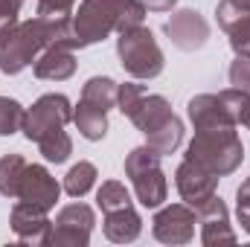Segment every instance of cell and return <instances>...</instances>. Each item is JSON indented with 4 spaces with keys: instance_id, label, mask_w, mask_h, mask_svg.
<instances>
[{
    "instance_id": "cell-1",
    "label": "cell",
    "mask_w": 250,
    "mask_h": 247,
    "mask_svg": "<svg viewBox=\"0 0 250 247\" xmlns=\"http://www.w3.org/2000/svg\"><path fill=\"white\" fill-rule=\"evenodd\" d=\"M146 12L140 0H82L79 12H73V44L82 50L105 41L111 32L140 26Z\"/></svg>"
},
{
    "instance_id": "cell-2",
    "label": "cell",
    "mask_w": 250,
    "mask_h": 247,
    "mask_svg": "<svg viewBox=\"0 0 250 247\" xmlns=\"http://www.w3.org/2000/svg\"><path fill=\"white\" fill-rule=\"evenodd\" d=\"M187 160L204 166L207 172L227 178L233 175L242 160H245V145L236 134L233 125H218V128H204L195 134V140L187 148Z\"/></svg>"
},
{
    "instance_id": "cell-3",
    "label": "cell",
    "mask_w": 250,
    "mask_h": 247,
    "mask_svg": "<svg viewBox=\"0 0 250 247\" xmlns=\"http://www.w3.org/2000/svg\"><path fill=\"white\" fill-rule=\"evenodd\" d=\"M117 56L123 70L131 79H140V82H148V79H157L163 73V50L157 47L151 29H146L143 23L140 26H131L120 32L117 38Z\"/></svg>"
},
{
    "instance_id": "cell-4",
    "label": "cell",
    "mask_w": 250,
    "mask_h": 247,
    "mask_svg": "<svg viewBox=\"0 0 250 247\" xmlns=\"http://www.w3.org/2000/svg\"><path fill=\"white\" fill-rule=\"evenodd\" d=\"M44 32L38 18L32 21H15L12 26H6L0 32V73L15 76L21 70H26L29 64H35V59L44 50Z\"/></svg>"
},
{
    "instance_id": "cell-5",
    "label": "cell",
    "mask_w": 250,
    "mask_h": 247,
    "mask_svg": "<svg viewBox=\"0 0 250 247\" xmlns=\"http://www.w3.org/2000/svg\"><path fill=\"white\" fill-rule=\"evenodd\" d=\"M125 175L131 178L134 195L146 209H157L166 201L169 184L160 169V154L151 145H140L125 157Z\"/></svg>"
},
{
    "instance_id": "cell-6",
    "label": "cell",
    "mask_w": 250,
    "mask_h": 247,
    "mask_svg": "<svg viewBox=\"0 0 250 247\" xmlns=\"http://www.w3.org/2000/svg\"><path fill=\"white\" fill-rule=\"evenodd\" d=\"M73 120V105L62 93H47L41 96L26 114H23V125L21 131L26 134V140L41 143L44 137H50L53 131H62L64 125Z\"/></svg>"
},
{
    "instance_id": "cell-7",
    "label": "cell",
    "mask_w": 250,
    "mask_h": 247,
    "mask_svg": "<svg viewBox=\"0 0 250 247\" xmlns=\"http://www.w3.org/2000/svg\"><path fill=\"white\" fill-rule=\"evenodd\" d=\"M195 224H198V212L189 204H169L154 215L151 233L163 245H189L195 239Z\"/></svg>"
},
{
    "instance_id": "cell-8",
    "label": "cell",
    "mask_w": 250,
    "mask_h": 247,
    "mask_svg": "<svg viewBox=\"0 0 250 247\" xmlns=\"http://www.w3.org/2000/svg\"><path fill=\"white\" fill-rule=\"evenodd\" d=\"M93 209L87 204H70L53 221V239L50 245L59 247H84L90 245V233H93Z\"/></svg>"
},
{
    "instance_id": "cell-9",
    "label": "cell",
    "mask_w": 250,
    "mask_h": 247,
    "mask_svg": "<svg viewBox=\"0 0 250 247\" xmlns=\"http://www.w3.org/2000/svg\"><path fill=\"white\" fill-rule=\"evenodd\" d=\"M163 32L169 35V41H172L178 50L195 53V50H201V47L207 44V38H209V23H207V18H204L201 12H195V9H181V12H175V15L163 23Z\"/></svg>"
},
{
    "instance_id": "cell-10",
    "label": "cell",
    "mask_w": 250,
    "mask_h": 247,
    "mask_svg": "<svg viewBox=\"0 0 250 247\" xmlns=\"http://www.w3.org/2000/svg\"><path fill=\"white\" fill-rule=\"evenodd\" d=\"M9 224H12L18 242H23V245H50V239H53V221L47 218V209L32 206L26 201H18L12 206Z\"/></svg>"
},
{
    "instance_id": "cell-11",
    "label": "cell",
    "mask_w": 250,
    "mask_h": 247,
    "mask_svg": "<svg viewBox=\"0 0 250 247\" xmlns=\"http://www.w3.org/2000/svg\"><path fill=\"white\" fill-rule=\"evenodd\" d=\"M175 186H178L184 204H189L192 209H198V206H204V204L215 195V189H218V175L207 172L204 166H198V163H192V160H184V163L178 166V172H175Z\"/></svg>"
},
{
    "instance_id": "cell-12",
    "label": "cell",
    "mask_w": 250,
    "mask_h": 247,
    "mask_svg": "<svg viewBox=\"0 0 250 247\" xmlns=\"http://www.w3.org/2000/svg\"><path fill=\"white\" fill-rule=\"evenodd\" d=\"M195 212H198V224H201V242L207 247L236 245L239 242V236H236V230L230 224V212H227V206H224V201L218 195H212Z\"/></svg>"
},
{
    "instance_id": "cell-13",
    "label": "cell",
    "mask_w": 250,
    "mask_h": 247,
    "mask_svg": "<svg viewBox=\"0 0 250 247\" xmlns=\"http://www.w3.org/2000/svg\"><path fill=\"white\" fill-rule=\"evenodd\" d=\"M62 195V186L59 181L44 169V166H26L23 172V181H21V192H18V201H26L32 206H41V209H53L56 201Z\"/></svg>"
},
{
    "instance_id": "cell-14",
    "label": "cell",
    "mask_w": 250,
    "mask_h": 247,
    "mask_svg": "<svg viewBox=\"0 0 250 247\" xmlns=\"http://www.w3.org/2000/svg\"><path fill=\"white\" fill-rule=\"evenodd\" d=\"M175 114H172V105L163 99V96H157V93H143V99L134 105V111L128 114V120L137 125L146 137L151 134V131H157V128H163V125L169 123Z\"/></svg>"
},
{
    "instance_id": "cell-15",
    "label": "cell",
    "mask_w": 250,
    "mask_h": 247,
    "mask_svg": "<svg viewBox=\"0 0 250 247\" xmlns=\"http://www.w3.org/2000/svg\"><path fill=\"white\" fill-rule=\"evenodd\" d=\"M76 73L73 47H44L35 59V76L44 82H64Z\"/></svg>"
},
{
    "instance_id": "cell-16",
    "label": "cell",
    "mask_w": 250,
    "mask_h": 247,
    "mask_svg": "<svg viewBox=\"0 0 250 247\" xmlns=\"http://www.w3.org/2000/svg\"><path fill=\"white\" fill-rule=\"evenodd\" d=\"M189 123L195 125V131H204V128H218V125H233L224 114V105L218 99V93H201V96H192L187 105ZM236 128V125H233Z\"/></svg>"
},
{
    "instance_id": "cell-17",
    "label": "cell",
    "mask_w": 250,
    "mask_h": 247,
    "mask_svg": "<svg viewBox=\"0 0 250 247\" xmlns=\"http://www.w3.org/2000/svg\"><path fill=\"white\" fill-rule=\"evenodd\" d=\"M143 230V221L137 215L134 206H123V209H114V212H105V236L117 245H131L137 242Z\"/></svg>"
},
{
    "instance_id": "cell-18",
    "label": "cell",
    "mask_w": 250,
    "mask_h": 247,
    "mask_svg": "<svg viewBox=\"0 0 250 247\" xmlns=\"http://www.w3.org/2000/svg\"><path fill=\"white\" fill-rule=\"evenodd\" d=\"M117 90H120V84L114 82V79H108V76H93V79H87L84 82V87H82V102H87V105H93V108H99V111H111V108H117Z\"/></svg>"
},
{
    "instance_id": "cell-19",
    "label": "cell",
    "mask_w": 250,
    "mask_h": 247,
    "mask_svg": "<svg viewBox=\"0 0 250 247\" xmlns=\"http://www.w3.org/2000/svg\"><path fill=\"white\" fill-rule=\"evenodd\" d=\"M73 123L79 128V134L84 140H90V143H96V140H102L108 134V114L87 105V102H79V108L73 111Z\"/></svg>"
},
{
    "instance_id": "cell-20",
    "label": "cell",
    "mask_w": 250,
    "mask_h": 247,
    "mask_svg": "<svg viewBox=\"0 0 250 247\" xmlns=\"http://www.w3.org/2000/svg\"><path fill=\"white\" fill-rule=\"evenodd\" d=\"M26 166L29 163L21 154H3L0 157V195L3 198L18 201V192H21V181H23Z\"/></svg>"
},
{
    "instance_id": "cell-21",
    "label": "cell",
    "mask_w": 250,
    "mask_h": 247,
    "mask_svg": "<svg viewBox=\"0 0 250 247\" xmlns=\"http://www.w3.org/2000/svg\"><path fill=\"white\" fill-rule=\"evenodd\" d=\"M181 143H184V123H181L178 117H172L163 128H157V131H151V134L146 137V145H151L160 157L175 154Z\"/></svg>"
},
{
    "instance_id": "cell-22",
    "label": "cell",
    "mask_w": 250,
    "mask_h": 247,
    "mask_svg": "<svg viewBox=\"0 0 250 247\" xmlns=\"http://www.w3.org/2000/svg\"><path fill=\"white\" fill-rule=\"evenodd\" d=\"M218 99L224 105L227 120L236 125V128H250V93L248 90L230 87V90H221Z\"/></svg>"
},
{
    "instance_id": "cell-23",
    "label": "cell",
    "mask_w": 250,
    "mask_h": 247,
    "mask_svg": "<svg viewBox=\"0 0 250 247\" xmlns=\"http://www.w3.org/2000/svg\"><path fill=\"white\" fill-rule=\"evenodd\" d=\"M93 184H96V166L87 163V160H79L64 178V192L70 198H84L93 189Z\"/></svg>"
},
{
    "instance_id": "cell-24",
    "label": "cell",
    "mask_w": 250,
    "mask_h": 247,
    "mask_svg": "<svg viewBox=\"0 0 250 247\" xmlns=\"http://www.w3.org/2000/svg\"><path fill=\"white\" fill-rule=\"evenodd\" d=\"M38 148H41V154H44L47 163H64L73 154V140H70V134L62 128V131H53L50 137H44L38 143Z\"/></svg>"
},
{
    "instance_id": "cell-25",
    "label": "cell",
    "mask_w": 250,
    "mask_h": 247,
    "mask_svg": "<svg viewBox=\"0 0 250 247\" xmlns=\"http://www.w3.org/2000/svg\"><path fill=\"white\" fill-rule=\"evenodd\" d=\"M96 204L102 212H114V209H123V206H131V195L120 181H105L96 192Z\"/></svg>"
},
{
    "instance_id": "cell-26",
    "label": "cell",
    "mask_w": 250,
    "mask_h": 247,
    "mask_svg": "<svg viewBox=\"0 0 250 247\" xmlns=\"http://www.w3.org/2000/svg\"><path fill=\"white\" fill-rule=\"evenodd\" d=\"M23 108L21 102L9 99V96H0V137H12L15 131H21L23 125Z\"/></svg>"
},
{
    "instance_id": "cell-27",
    "label": "cell",
    "mask_w": 250,
    "mask_h": 247,
    "mask_svg": "<svg viewBox=\"0 0 250 247\" xmlns=\"http://www.w3.org/2000/svg\"><path fill=\"white\" fill-rule=\"evenodd\" d=\"M227 35H230V47L236 56H250V18L239 21L233 29H227Z\"/></svg>"
},
{
    "instance_id": "cell-28",
    "label": "cell",
    "mask_w": 250,
    "mask_h": 247,
    "mask_svg": "<svg viewBox=\"0 0 250 247\" xmlns=\"http://www.w3.org/2000/svg\"><path fill=\"white\" fill-rule=\"evenodd\" d=\"M230 84L250 93V56H236V62L230 64Z\"/></svg>"
},
{
    "instance_id": "cell-29",
    "label": "cell",
    "mask_w": 250,
    "mask_h": 247,
    "mask_svg": "<svg viewBox=\"0 0 250 247\" xmlns=\"http://www.w3.org/2000/svg\"><path fill=\"white\" fill-rule=\"evenodd\" d=\"M236 212H239V224H242V230L250 233V178L239 186V192H236Z\"/></svg>"
},
{
    "instance_id": "cell-30",
    "label": "cell",
    "mask_w": 250,
    "mask_h": 247,
    "mask_svg": "<svg viewBox=\"0 0 250 247\" xmlns=\"http://www.w3.org/2000/svg\"><path fill=\"white\" fill-rule=\"evenodd\" d=\"M21 9H23V0H0V32L18 21Z\"/></svg>"
},
{
    "instance_id": "cell-31",
    "label": "cell",
    "mask_w": 250,
    "mask_h": 247,
    "mask_svg": "<svg viewBox=\"0 0 250 247\" xmlns=\"http://www.w3.org/2000/svg\"><path fill=\"white\" fill-rule=\"evenodd\" d=\"M76 0H38V12L35 15H64L73 12Z\"/></svg>"
},
{
    "instance_id": "cell-32",
    "label": "cell",
    "mask_w": 250,
    "mask_h": 247,
    "mask_svg": "<svg viewBox=\"0 0 250 247\" xmlns=\"http://www.w3.org/2000/svg\"><path fill=\"white\" fill-rule=\"evenodd\" d=\"M148 12H172V6L178 3V0H140Z\"/></svg>"
},
{
    "instance_id": "cell-33",
    "label": "cell",
    "mask_w": 250,
    "mask_h": 247,
    "mask_svg": "<svg viewBox=\"0 0 250 247\" xmlns=\"http://www.w3.org/2000/svg\"><path fill=\"white\" fill-rule=\"evenodd\" d=\"M230 3H233L236 9H242L245 15H250V0H230Z\"/></svg>"
}]
</instances>
